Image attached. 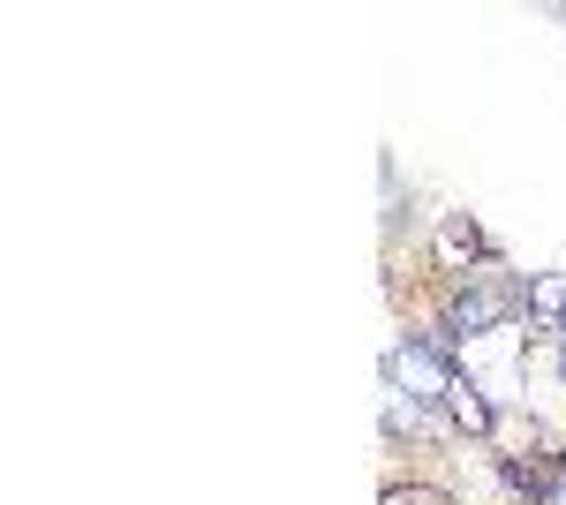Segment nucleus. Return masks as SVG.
<instances>
[{
    "mask_svg": "<svg viewBox=\"0 0 566 505\" xmlns=\"http://www.w3.org/2000/svg\"><path fill=\"white\" fill-rule=\"evenodd\" d=\"M392 385H408V400H453V392H461L438 347H400V355H392Z\"/></svg>",
    "mask_w": 566,
    "mask_h": 505,
    "instance_id": "f257e3e1",
    "label": "nucleus"
}]
</instances>
